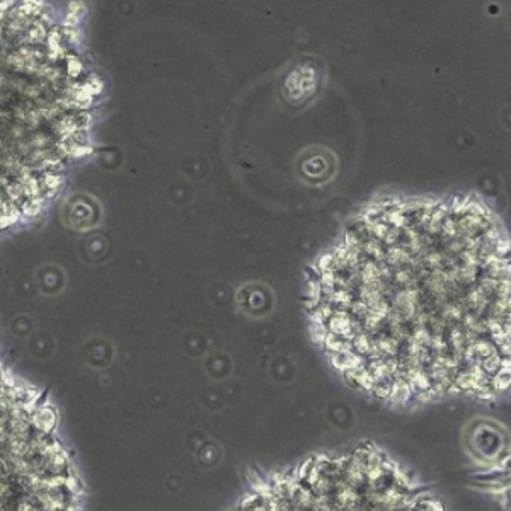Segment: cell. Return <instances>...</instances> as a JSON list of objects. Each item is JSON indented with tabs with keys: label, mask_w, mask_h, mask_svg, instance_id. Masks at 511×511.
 I'll use <instances>...</instances> for the list:
<instances>
[{
	"label": "cell",
	"mask_w": 511,
	"mask_h": 511,
	"mask_svg": "<svg viewBox=\"0 0 511 511\" xmlns=\"http://www.w3.org/2000/svg\"><path fill=\"white\" fill-rule=\"evenodd\" d=\"M99 79L46 0H0V233L38 216L91 150Z\"/></svg>",
	"instance_id": "6da1fadb"
},
{
	"label": "cell",
	"mask_w": 511,
	"mask_h": 511,
	"mask_svg": "<svg viewBox=\"0 0 511 511\" xmlns=\"http://www.w3.org/2000/svg\"><path fill=\"white\" fill-rule=\"evenodd\" d=\"M82 484L41 396L0 368V511H72Z\"/></svg>",
	"instance_id": "7a4b0ae2"
}]
</instances>
